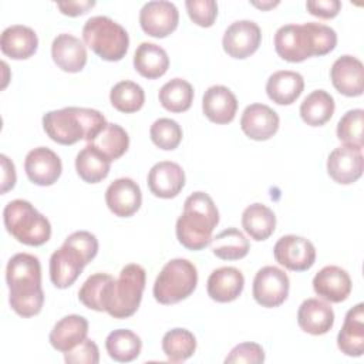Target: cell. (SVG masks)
Wrapping results in <instances>:
<instances>
[{
	"mask_svg": "<svg viewBox=\"0 0 364 364\" xmlns=\"http://www.w3.org/2000/svg\"><path fill=\"white\" fill-rule=\"evenodd\" d=\"M9 286V303L14 313L21 317L37 316L44 304L41 287V264L37 256L16 253L6 267Z\"/></svg>",
	"mask_w": 364,
	"mask_h": 364,
	"instance_id": "6da1fadb",
	"label": "cell"
},
{
	"mask_svg": "<svg viewBox=\"0 0 364 364\" xmlns=\"http://www.w3.org/2000/svg\"><path fill=\"white\" fill-rule=\"evenodd\" d=\"M337 46L336 31L321 23L286 24L274 34V50L289 63H301L310 57H321Z\"/></svg>",
	"mask_w": 364,
	"mask_h": 364,
	"instance_id": "7a4b0ae2",
	"label": "cell"
},
{
	"mask_svg": "<svg viewBox=\"0 0 364 364\" xmlns=\"http://www.w3.org/2000/svg\"><path fill=\"white\" fill-rule=\"evenodd\" d=\"M107 124L98 109L82 107H65L48 111L43 117L44 132L61 145H74L81 139L90 144Z\"/></svg>",
	"mask_w": 364,
	"mask_h": 364,
	"instance_id": "3957f363",
	"label": "cell"
},
{
	"mask_svg": "<svg viewBox=\"0 0 364 364\" xmlns=\"http://www.w3.org/2000/svg\"><path fill=\"white\" fill-rule=\"evenodd\" d=\"M219 223V210L205 192L191 193L183 203V212L176 220V237L189 250H202L210 245L212 232Z\"/></svg>",
	"mask_w": 364,
	"mask_h": 364,
	"instance_id": "277c9868",
	"label": "cell"
},
{
	"mask_svg": "<svg viewBox=\"0 0 364 364\" xmlns=\"http://www.w3.org/2000/svg\"><path fill=\"white\" fill-rule=\"evenodd\" d=\"M3 222L6 230L27 246H41L51 236L48 219L24 199H14L4 206Z\"/></svg>",
	"mask_w": 364,
	"mask_h": 364,
	"instance_id": "5b68a950",
	"label": "cell"
},
{
	"mask_svg": "<svg viewBox=\"0 0 364 364\" xmlns=\"http://www.w3.org/2000/svg\"><path fill=\"white\" fill-rule=\"evenodd\" d=\"M82 40L105 61H119L129 47L127 30L107 16H94L82 27Z\"/></svg>",
	"mask_w": 364,
	"mask_h": 364,
	"instance_id": "8992f818",
	"label": "cell"
},
{
	"mask_svg": "<svg viewBox=\"0 0 364 364\" xmlns=\"http://www.w3.org/2000/svg\"><path fill=\"white\" fill-rule=\"evenodd\" d=\"M198 270L188 259H172L164 264L154 283V297L161 304H175L188 299L196 289Z\"/></svg>",
	"mask_w": 364,
	"mask_h": 364,
	"instance_id": "52a82bcc",
	"label": "cell"
},
{
	"mask_svg": "<svg viewBox=\"0 0 364 364\" xmlns=\"http://www.w3.org/2000/svg\"><path fill=\"white\" fill-rule=\"evenodd\" d=\"M145 282L146 272L141 264L129 263L124 266L112 283L105 311L114 318L134 316L141 304Z\"/></svg>",
	"mask_w": 364,
	"mask_h": 364,
	"instance_id": "ba28073f",
	"label": "cell"
},
{
	"mask_svg": "<svg viewBox=\"0 0 364 364\" xmlns=\"http://www.w3.org/2000/svg\"><path fill=\"white\" fill-rule=\"evenodd\" d=\"M92 259L68 239L50 257V279L57 289H67L78 279Z\"/></svg>",
	"mask_w": 364,
	"mask_h": 364,
	"instance_id": "9c48e42d",
	"label": "cell"
},
{
	"mask_svg": "<svg viewBox=\"0 0 364 364\" xmlns=\"http://www.w3.org/2000/svg\"><path fill=\"white\" fill-rule=\"evenodd\" d=\"M290 280L284 270L276 266H264L257 270L253 279V299L266 309L279 307L289 296Z\"/></svg>",
	"mask_w": 364,
	"mask_h": 364,
	"instance_id": "30bf717a",
	"label": "cell"
},
{
	"mask_svg": "<svg viewBox=\"0 0 364 364\" xmlns=\"http://www.w3.org/2000/svg\"><path fill=\"white\" fill-rule=\"evenodd\" d=\"M273 255L280 266L291 272H306L316 262L314 245L296 235L282 236L273 247Z\"/></svg>",
	"mask_w": 364,
	"mask_h": 364,
	"instance_id": "8fae6325",
	"label": "cell"
},
{
	"mask_svg": "<svg viewBox=\"0 0 364 364\" xmlns=\"http://www.w3.org/2000/svg\"><path fill=\"white\" fill-rule=\"evenodd\" d=\"M179 23V11L176 6L165 0L148 1L139 11V24L145 34L164 38L173 33Z\"/></svg>",
	"mask_w": 364,
	"mask_h": 364,
	"instance_id": "7c38bea8",
	"label": "cell"
},
{
	"mask_svg": "<svg viewBox=\"0 0 364 364\" xmlns=\"http://www.w3.org/2000/svg\"><path fill=\"white\" fill-rule=\"evenodd\" d=\"M260 41V27L255 21L239 20L226 28L222 38V46L229 57L243 60L257 51Z\"/></svg>",
	"mask_w": 364,
	"mask_h": 364,
	"instance_id": "4fadbf2b",
	"label": "cell"
},
{
	"mask_svg": "<svg viewBox=\"0 0 364 364\" xmlns=\"http://www.w3.org/2000/svg\"><path fill=\"white\" fill-rule=\"evenodd\" d=\"M363 149L351 145L343 144L337 146L327 158V172L340 185H350L358 181L363 175Z\"/></svg>",
	"mask_w": 364,
	"mask_h": 364,
	"instance_id": "5bb4252c",
	"label": "cell"
},
{
	"mask_svg": "<svg viewBox=\"0 0 364 364\" xmlns=\"http://www.w3.org/2000/svg\"><path fill=\"white\" fill-rule=\"evenodd\" d=\"M24 171L30 182L38 186H50L61 176L63 164L53 149L38 146L26 155Z\"/></svg>",
	"mask_w": 364,
	"mask_h": 364,
	"instance_id": "9a60e30c",
	"label": "cell"
},
{
	"mask_svg": "<svg viewBox=\"0 0 364 364\" xmlns=\"http://www.w3.org/2000/svg\"><path fill=\"white\" fill-rule=\"evenodd\" d=\"M330 78L333 87L346 97H360L364 90V65L354 55L338 57L331 68Z\"/></svg>",
	"mask_w": 364,
	"mask_h": 364,
	"instance_id": "2e32d148",
	"label": "cell"
},
{
	"mask_svg": "<svg viewBox=\"0 0 364 364\" xmlns=\"http://www.w3.org/2000/svg\"><path fill=\"white\" fill-rule=\"evenodd\" d=\"M105 203L115 216L129 218L141 208V188L131 178H118L107 188Z\"/></svg>",
	"mask_w": 364,
	"mask_h": 364,
	"instance_id": "e0dca14e",
	"label": "cell"
},
{
	"mask_svg": "<svg viewBox=\"0 0 364 364\" xmlns=\"http://www.w3.org/2000/svg\"><path fill=\"white\" fill-rule=\"evenodd\" d=\"M313 289L320 299L330 303H341L350 296L353 283L347 270L330 264L316 273Z\"/></svg>",
	"mask_w": 364,
	"mask_h": 364,
	"instance_id": "ac0fdd59",
	"label": "cell"
},
{
	"mask_svg": "<svg viewBox=\"0 0 364 364\" xmlns=\"http://www.w3.org/2000/svg\"><path fill=\"white\" fill-rule=\"evenodd\" d=\"M280 118L274 109L264 104H250L240 117L242 131L255 141L270 139L279 129Z\"/></svg>",
	"mask_w": 364,
	"mask_h": 364,
	"instance_id": "d6986e66",
	"label": "cell"
},
{
	"mask_svg": "<svg viewBox=\"0 0 364 364\" xmlns=\"http://www.w3.org/2000/svg\"><path fill=\"white\" fill-rule=\"evenodd\" d=\"M185 186L182 166L172 161H161L148 172V188L156 198L171 199L179 195Z\"/></svg>",
	"mask_w": 364,
	"mask_h": 364,
	"instance_id": "ffe728a7",
	"label": "cell"
},
{
	"mask_svg": "<svg viewBox=\"0 0 364 364\" xmlns=\"http://www.w3.org/2000/svg\"><path fill=\"white\" fill-rule=\"evenodd\" d=\"M202 111L213 124H229L237 112L236 95L225 85H212L202 97Z\"/></svg>",
	"mask_w": 364,
	"mask_h": 364,
	"instance_id": "44dd1931",
	"label": "cell"
},
{
	"mask_svg": "<svg viewBox=\"0 0 364 364\" xmlns=\"http://www.w3.org/2000/svg\"><path fill=\"white\" fill-rule=\"evenodd\" d=\"M51 57L63 71L80 73L87 64V48L75 36L61 33L53 40Z\"/></svg>",
	"mask_w": 364,
	"mask_h": 364,
	"instance_id": "7402d4cb",
	"label": "cell"
},
{
	"mask_svg": "<svg viewBox=\"0 0 364 364\" xmlns=\"http://www.w3.org/2000/svg\"><path fill=\"white\" fill-rule=\"evenodd\" d=\"M245 287V277L242 272L232 266L215 269L206 283L208 296L218 303H230L236 300Z\"/></svg>",
	"mask_w": 364,
	"mask_h": 364,
	"instance_id": "603a6c76",
	"label": "cell"
},
{
	"mask_svg": "<svg viewBox=\"0 0 364 364\" xmlns=\"http://www.w3.org/2000/svg\"><path fill=\"white\" fill-rule=\"evenodd\" d=\"M299 327L311 336L328 333L334 324V311L328 303L320 299H306L297 311Z\"/></svg>",
	"mask_w": 364,
	"mask_h": 364,
	"instance_id": "cb8c5ba5",
	"label": "cell"
},
{
	"mask_svg": "<svg viewBox=\"0 0 364 364\" xmlns=\"http://www.w3.org/2000/svg\"><path fill=\"white\" fill-rule=\"evenodd\" d=\"M338 350L348 357L364 354V304L358 303L350 309L337 336Z\"/></svg>",
	"mask_w": 364,
	"mask_h": 364,
	"instance_id": "d4e9b609",
	"label": "cell"
},
{
	"mask_svg": "<svg viewBox=\"0 0 364 364\" xmlns=\"http://www.w3.org/2000/svg\"><path fill=\"white\" fill-rule=\"evenodd\" d=\"M88 321L80 314H68L60 318L50 331L48 341L54 350L67 353L87 338Z\"/></svg>",
	"mask_w": 364,
	"mask_h": 364,
	"instance_id": "484cf974",
	"label": "cell"
},
{
	"mask_svg": "<svg viewBox=\"0 0 364 364\" xmlns=\"http://www.w3.org/2000/svg\"><path fill=\"white\" fill-rule=\"evenodd\" d=\"M38 47L36 31L23 24H14L3 30L0 37L1 53L13 60L30 58Z\"/></svg>",
	"mask_w": 364,
	"mask_h": 364,
	"instance_id": "4316f807",
	"label": "cell"
},
{
	"mask_svg": "<svg viewBox=\"0 0 364 364\" xmlns=\"http://www.w3.org/2000/svg\"><path fill=\"white\" fill-rule=\"evenodd\" d=\"M304 90V80L300 73L282 70L273 73L266 82L267 97L279 105L293 104Z\"/></svg>",
	"mask_w": 364,
	"mask_h": 364,
	"instance_id": "83f0119b",
	"label": "cell"
},
{
	"mask_svg": "<svg viewBox=\"0 0 364 364\" xmlns=\"http://www.w3.org/2000/svg\"><path fill=\"white\" fill-rule=\"evenodd\" d=\"M134 67L144 78L156 80L168 71L169 57L161 46L144 41L134 53Z\"/></svg>",
	"mask_w": 364,
	"mask_h": 364,
	"instance_id": "f1b7e54d",
	"label": "cell"
},
{
	"mask_svg": "<svg viewBox=\"0 0 364 364\" xmlns=\"http://www.w3.org/2000/svg\"><path fill=\"white\" fill-rule=\"evenodd\" d=\"M111 161L94 145H85L75 156V171L87 183H98L109 173Z\"/></svg>",
	"mask_w": 364,
	"mask_h": 364,
	"instance_id": "f546056e",
	"label": "cell"
},
{
	"mask_svg": "<svg viewBox=\"0 0 364 364\" xmlns=\"http://www.w3.org/2000/svg\"><path fill=\"white\" fill-rule=\"evenodd\" d=\"M242 226L253 240L262 242L273 235L276 215L263 203H252L242 213Z\"/></svg>",
	"mask_w": 364,
	"mask_h": 364,
	"instance_id": "4dcf8cb0",
	"label": "cell"
},
{
	"mask_svg": "<svg viewBox=\"0 0 364 364\" xmlns=\"http://www.w3.org/2000/svg\"><path fill=\"white\" fill-rule=\"evenodd\" d=\"M334 98L326 90H314L300 104V117L310 127H321L334 114Z\"/></svg>",
	"mask_w": 364,
	"mask_h": 364,
	"instance_id": "1f68e13d",
	"label": "cell"
},
{
	"mask_svg": "<svg viewBox=\"0 0 364 364\" xmlns=\"http://www.w3.org/2000/svg\"><path fill=\"white\" fill-rule=\"evenodd\" d=\"M114 277L108 273L91 274L78 290V300L91 310L105 311Z\"/></svg>",
	"mask_w": 364,
	"mask_h": 364,
	"instance_id": "d6a6232c",
	"label": "cell"
},
{
	"mask_svg": "<svg viewBox=\"0 0 364 364\" xmlns=\"http://www.w3.org/2000/svg\"><path fill=\"white\" fill-rule=\"evenodd\" d=\"M105 348L114 361L129 363L139 357L142 341L134 331L128 328H118L107 336Z\"/></svg>",
	"mask_w": 364,
	"mask_h": 364,
	"instance_id": "836d02e7",
	"label": "cell"
},
{
	"mask_svg": "<svg viewBox=\"0 0 364 364\" xmlns=\"http://www.w3.org/2000/svg\"><path fill=\"white\" fill-rule=\"evenodd\" d=\"M250 249V243L246 236L236 228H228L219 232L210 240L212 253L222 260H239L243 259Z\"/></svg>",
	"mask_w": 364,
	"mask_h": 364,
	"instance_id": "e575fe53",
	"label": "cell"
},
{
	"mask_svg": "<svg viewBox=\"0 0 364 364\" xmlns=\"http://www.w3.org/2000/svg\"><path fill=\"white\" fill-rule=\"evenodd\" d=\"M158 98L166 111L185 112L193 102V87L186 80L172 78L161 87Z\"/></svg>",
	"mask_w": 364,
	"mask_h": 364,
	"instance_id": "d590c367",
	"label": "cell"
},
{
	"mask_svg": "<svg viewBox=\"0 0 364 364\" xmlns=\"http://www.w3.org/2000/svg\"><path fill=\"white\" fill-rule=\"evenodd\" d=\"M162 350L169 361L182 363L196 351V338L189 330L176 327L164 334Z\"/></svg>",
	"mask_w": 364,
	"mask_h": 364,
	"instance_id": "8d00e7d4",
	"label": "cell"
},
{
	"mask_svg": "<svg viewBox=\"0 0 364 364\" xmlns=\"http://www.w3.org/2000/svg\"><path fill=\"white\" fill-rule=\"evenodd\" d=\"M90 144L112 162L128 151L129 136L121 125L107 124V127Z\"/></svg>",
	"mask_w": 364,
	"mask_h": 364,
	"instance_id": "74e56055",
	"label": "cell"
},
{
	"mask_svg": "<svg viewBox=\"0 0 364 364\" xmlns=\"http://www.w3.org/2000/svg\"><path fill=\"white\" fill-rule=\"evenodd\" d=\"M109 101L117 111L132 114L142 108L145 102V92L139 84L124 80L111 88Z\"/></svg>",
	"mask_w": 364,
	"mask_h": 364,
	"instance_id": "f35d334b",
	"label": "cell"
},
{
	"mask_svg": "<svg viewBox=\"0 0 364 364\" xmlns=\"http://www.w3.org/2000/svg\"><path fill=\"white\" fill-rule=\"evenodd\" d=\"M363 125L364 111L361 108L347 111L337 124V138L344 145H351L363 149Z\"/></svg>",
	"mask_w": 364,
	"mask_h": 364,
	"instance_id": "ab89813d",
	"label": "cell"
},
{
	"mask_svg": "<svg viewBox=\"0 0 364 364\" xmlns=\"http://www.w3.org/2000/svg\"><path fill=\"white\" fill-rule=\"evenodd\" d=\"M149 136L158 148L173 151L182 141V128L175 119L159 118L151 125Z\"/></svg>",
	"mask_w": 364,
	"mask_h": 364,
	"instance_id": "60d3db41",
	"label": "cell"
},
{
	"mask_svg": "<svg viewBox=\"0 0 364 364\" xmlns=\"http://www.w3.org/2000/svg\"><path fill=\"white\" fill-rule=\"evenodd\" d=\"M185 7L191 20L199 27H212L218 16L215 0H186Z\"/></svg>",
	"mask_w": 364,
	"mask_h": 364,
	"instance_id": "b9f144b4",
	"label": "cell"
},
{
	"mask_svg": "<svg viewBox=\"0 0 364 364\" xmlns=\"http://www.w3.org/2000/svg\"><path fill=\"white\" fill-rule=\"evenodd\" d=\"M264 361V351L260 344L253 343V341H246L235 346L228 357L225 358L226 364H260Z\"/></svg>",
	"mask_w": 364,
	"mask_h": 364,
	"instance_id": "7bdbcfd3",
	"label": "cell"
},
{
	"mask_svg": "<svg viewBox=\"0 0 364 364\" xmlns=\"http://www.w3.org/2000/svg\"><path fill=\"white\" fill-rule=\"evenodd\" d=\"M64 360L68 364H98L100 351L94 340L85 338L82 343L64 353Z\"/></svg>",
	"mask_w": 364,
	"mask_h": 364,
	"instance_id": "ee69618b",
	"label": "cell"
},
{
	"mask_svg": "<svg viewBox=\"0 0 364 364\" xmlns=\"http://www.w3.org/2000/svg\"><path fill=\"white\" fill-rule=\"evenodd\" d=\"M306 9L311 16L318 18H334L340 10L341 3L338 0H310L306 3Z\"/></svg>",
	"mask_w": 364,
	"mask_h": 364,
	"instance_id": "f6af8a7d",
	"label": "cell"
},
{
	"mask_svg": "<svg viewBox=\"0 0 364 364\" xmlns=\"http://www.w3.org/2000/svg\"><path fill=\"white\" fill-rule=\"evenodd\" d=\"M95 6L94 0H77V1H58L57 7L60 11L70 17H77L85 14L90 9Z\"/></svg>",
	"mask_w": 364,
	"mask_h": 364,
	"instance_id": "bcb514c9",
	"label": "cell"
},
{
	"mask_svg": "<svg viewBox=\"0 0 364 364\" xmlns=\"http://www.w3.org/2000/svg\"><path fill=\"white\" fill-rule=\"evenodd\" d=\"M0 162H1V193L9 192L10 189L14 188L16 185V168L14 164L4 155H0Z\"/></svg>",
	"mask_w": 364,
	"mask_h": 364,
	"instance_id": "7dc6e473",
	"label": "cell"
},
{
	"mask_svg": "<svg viewBox=\"0 0 364 364\" xmlns=\"http://www.w3.org/2000/svg\"><path fill=\"white\" fill-rule=\"evenodd\" d=\"M252 4L260 10H270L279 4V1H252Z\"/></svg>",
	"mask_w": 364,
	"mask_h": 364,
	"instance_id": "c3c4849f",
	"label": "cell"
}]
</instances>
